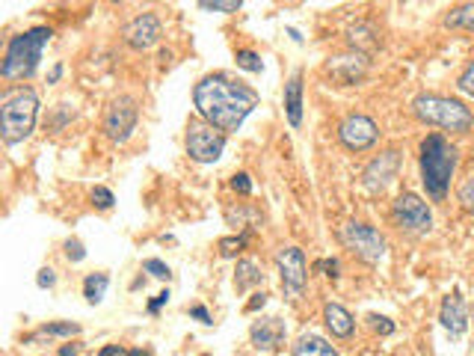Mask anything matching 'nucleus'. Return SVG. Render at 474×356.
<instances>
[{
  "label": "nucleus",
  "mask_w": 474,
  "mask_h": 356,
  "mask_svg": "<svg viewBox=\"0 0 474 356\" xmlns=\"http://www.w3.org/2000/svg\"><path fill=\"white\" fill-rule=\"evenodd\" d=\"M36 285L42 288V291H45V288H54V285H56V270H54V267H42V270L36 273Z\"/></svg>",
  "instance_id": "obj_35"
},
{
  "label": "nucleus",
  "mask_w": 474,
  "mask_h": 356,
  "mask_svg": "<svg viewBox=\"0 0 474 356\" xmlns=\"http://www.w3.org/2000/svg\"><path fill=\"white\" fill-rule=\"evenodd\" d=\"M66 255H69V262H84L86 259V249H84V244L81 241H77V237H69V241H66Z\"/></svg>",
  "instance_id": "obj_32"
},
{
  "label": "nucleus",
  "mask_w": 474,
  "mask_h": 356,
  "mask_svg": "<svg viewBox=\"0 0 474 356\" xmlns=\"http://www.w3.org/2000/svg\"><path fill=\"white\" fill-rule=\"evenodd\" d=\"M81 353V347L77 345H66V347H59V356H77Z\"/></svg>",
  "instance_id": "obj_42"
},
{
  "label": "nucleus",
  "mask_w": 474,
  "mask_h": 356,
  "mask_svg": "<svg viewBox=\"0 0 474 356\" xmlns=\"http://www.w3.org/2000/svg\"><path fill=\"white\" fill-rule=\"evenodd\" d=\"M285 113L291 128L303 125V71H293L291 81L285 84Z\"/></svg>",
  "instance_id": "obj_17"
},
{
  "label": "nucleus",
  "mask_w": 474,
  "mask_h": 356,
  "mask_svg": "<svg viewBox=\"0 0 474 356\" xmlns=\"http://www.w3.org/2000/svg\"><path fill=\"white\" fill-rule=\"evenodd\" d=\"M51 36H54L51 27H30L24 33L12 36L9 45H6V54H4V66H0V77H4L6 84L33 77L45 45L51 42Z\"/></svg>",
  "instance_id": "obj_3"
},
{
  "label": "nucleus",
  "mask_w": 474,
  "mask_h": 356,
  "mask_svg": "<svg viewBox=\"0 0 474 356\" xmlns=\"http://www.w3.org/2000/svg\"><path fill=\"white\" fill-rule=\"evenodd\" d=\"M285 321L279 318H258L252 327H249V339L252 345L264 350V353H276L282 345H285Z\"/></svg>",
  "instance_id": "obj_14"
},
{
  "label": "nucleus",
  "mask_w": 474,
  "mask_h": 356,
  "mask_svg": "<svg viewBox=\"0 0 474 356\" xmlns=\"http://www.w3.org/2000/svg\"><path fill=\"white\" fill-rule=\"evenodd\" d=\"M169 297H172V294H169V288H166V291H161V294H157L154 300L148 303V312H151V315H157V312H161V309L169 303Z\"/></svg>",
  "instance_id": "obj_37"
},
{
  "label": "nucleus",
  "mask_w": 474,
  "mask_h": 356,
  "mask_svg": "<svg viewBox=\"0 0 474 356\" xmlns=\"http://www.w3.org/2000/svg\"><path fill=\"white\" fill-rule=\"evenodd\" d=\"M193 104L208 125H213L223 134H231L258 107V92L223 71H216V74L202 77L193 86Z\"/></svg>",
  "instance_id": "obj_1"
},
{
  "label": "nucleus",
  "mask_w": 474,
  "mask_h": 356,
  "mask_svg": "<svg viewBox=\"0 0 474 356\" xmlns=\"http://www.w3.org/2000/svg\"><path fill=\"white\" fill-rule=\"evenodd\" d=\"M264 306H267V294L258 291V294H252V300L246 303V312H258V309H264Z\"/></svg>",
  "instance_id": "obj_38"
},
{
  "label": "nucleus",
  "mask_w": 474,
  "mask_h": 356,
  "mask_svg": "<svg viewBox=\"0 0 474 356\" xmlns=\"http://www.w3.org/2000/svg\"><path fill=\"white\" fill-rule=\"evenodd\" d=\"M457 199H460V205H463L465 211H474V172L457 187Z\"/></svg>",
  "instance_id": "obj_27"
},
{
  "label": "nucleus",
  "mask_w": 474,
  "mask_h": 356,
  "mask_svg": "<svg viewBox=\"0 0 474 356\" xmlns=\"http://www.w3.org/2000/svg\"><path fill=\"white\" fill-rule=\"evenodd\" d=\"M391 223L409 234H427L433 229V211L418 193H400L391 205Z\"/></svg>",
  "instance_id": "obj_8"
},
{
  "label": "nucleus",
  "mask_w": 474,
  "mask_h": 356,
  "mask_svg": "<svg viewBox=\"0 0 474 356\" xmlns=\"http://www.w3.org/2000/svg\"><path fill=\"white\" fill-rule=\"evenodd\" d=\"M439 321H442V327H445L450 335H463V332L468 330V306H465V300H463L460 291L448 294L445 300H442Z\"/></svg>",
  "instance_id": "obj_15"
},
{
  "label": "nucleus",
  "mask_w": 474,
  "mask_h": 356,
  "mask_svg": "<svg viewBox=\"0 0 474 356\" xmlns=\"http://www.w3.org/2000/svg\"><path fill=\"white\" fill-rule=\"evenodd\" d=\"M231 190H234V193H241V196H249V193H252L249 175H246V172H237V175L231 178Z\"/></svg>",
  "instance_id": "obj_34"
},
{
  "label": "nucleus",
  "mask_w": 474,
  "mask_h": 356,
  "mask_svg": "<svg viewBox=\"0 0 474 356\" xmlns=\"http://www.w3.org/2000/svg\"><path fill=\"white\" fill-rule=\"evenodd\" d=\"M368 71V56L365 54H344V56H335L332 63H329V74L335 77L338 84L350 86V84H359L362 77Z\"/></svg>",
  "instance_id": "obj_16"
},
{
  "label": "nucleus",
  "mask_w": 474,
  "mask_h": 356,
  "mask_svg": "<svg viewBox=\"0 0 474 356\" xmlns=\"http://www.w3.org/2000/svg\"><path fill=\"white\" fill-rule=\"evenodd\" d=\"M39 119V95L33 89H15L4 95V107H0V134L4 143L15 146L27 140L36 128Z\"/></svg>",
  "instance_id": "obj_5"
},
{
  "label": "nucleus",
  "mask_w": 474,
  "mask_h": 356,
  "mask_svg": "<svg viewBox=\"0 0 474 356\" xmlns=\"http://www.w3.org/2000/svg\"><path fill=\"white\" fill-rule=\"evenodd\" d=\"M350 45L356 48V51H373L380 45V39H377V30H373L370 24H356L353 30H350Z\"/></svg>",
  "instance_id": "obj_24"
},
{
  "label": "nucleus",
  "mask_w": 474,
  "mask_h": 356,
  "mask_svg": "<svg viewBox=\"0 0 474 356\" xmlns=\"http://www.w3.org/2000/svg\"><path fill=\"white\" fill-rule=\"evenodd\" d=\"M400 164H403V154L398 149H388L383 152L380 157H373V161L365 167L362 172V184L370 190V193H383L394 178L400 172Z\"/></svg>",
  "instance_id": "obj_12"
},
{
  "label": "nucleus",
  "mask_w": 474,
  "mask_h": 356,
  "mask_svg": "<svg viewBox=\"0 0 474 356\" xmlns=\"http://www.w3.org/2000/svg\"><path fill=\"white\" fill-rule=\"evenodd\" d=\"M143 270H146V273H151L154 280H163V282H169V280H172V270H169V264H163L161 259H146V262H143Z\"/></svg>",
  "instance_id": "obj_29"
},
{
  "label": "nucleus",
  "mask_w": 474,
  "mask_h": 356,
  "mask_svg": "<svg viewBox=\"0 0 474 356\" xmlns=\"http://www.w3.org/2000/svg\"><path fill=\"white\" fill-rule=\"evenodd\" d=\"M457 89L463 92V95H468V98H474V59L463 69V74L457 77Z\"/></svg>",
  "instance_id": "obj_31"
},
{
  "label": "nucleus",
  "mask_w": 474,
  "mask_h": 356,
  "mask_svg": "<svg viewBox=\"0 0 474 356\" xmlns=\"http://www.w3.org/2000/svg\"><path fill=\"white\" fill-rule=\"evenodd\" d=\"M460 152L448 137L427 134L418 149V167H421V184L433 202H442L450 190V178L457 172Z\"/></svg>",
  "instance_id": "obj_2"
},
{
  "label": "nucleus",
  "mask_w": 474,
  "mask_h": 356,
  "mask_svg": "<svg viewBox=\"0 0 474 356\" xmlns=\"http://www.w3.org/2000/svg\"><path fill=\"white\" fill-rule=\"evenodd\" d=\"M323 321H326V327H329V332L335 335V339H350V335L356 332L353 315L341 303H326L323 306Z\"/></svg>",
  "instance_id": "obj_18"
},
{
  "label": "nucleus",
  "mask_w": 474,
  "mask_h": 356,
  "mask_svg": "<svg viewBox=\"0 0 474 356\" xmlns=\"http://www.w3.org/2000/svg\"><path fill=\"white\" fill-rule=\"evenodd\" d=\"M314 270H326V276L329 280H338V270H341V264H338V259H321L318 264H314Z\"/></svg>",
  "instance_id": "obj_36"
},
{
  "label": "nucleus",
  "mask_w": 474,
  "mask_h": 356,
  "mask_svg": "<svg viewBox=\"0 0 474 356\" xmlns=\"http://www.w3.org/2000/svg\"><path fill=\"white\" fill-rule=\"evenodd\" d=\"M184 146L196 164H216L226 152V134L216 131L213 125H208L205 119H190Z\"/></svg>",
  "instance_id": "obj_7"
},
{
  "label": "nucleus",
  "mask_w": 474,
  "mask_h": 356,
  "mask_svg": "<svg viewBox=\"0 0 474 356\" xmlns=\"http://www.w3.org/2000/svg\"><path fill=\"white\" fill-rule=\"evenodd\" d=\"M89 199H92V205H95L98 211H110V208H113V202H116V196H113L107 187H92Z\"/></svg>",
  "instance_id": "obj_28"
},
{
  "label": "nucleus",
  "mask_w": 474,
  "mask_h": 356,
  "mask_svg": "<svg viewBox=\"0 0 474 356\" xmlns=\"http://www.w3.org/2000/svg\"><path fill=\"white\" fill-rule=\"evenodd\" d=\"M338 140L350 152H368L373 143L380 140V128L370 116L350 113V116L341 119V125H338Z\"/></svg>",
  "instance_id": "obj_11"
},
{
  "label": "nucleus",
  "mask_w": 474,
  "mask_h": 356,
  "mask_svg": "<svg viewBox=\"0 0 474 356\" xmlns=\"http://www.w3.org/2000/svg\"><path fill=\"white\" fill-rule=\"evenodd\" d=\"M237 66H241L243 71H252V74H258L261 69H264V63H261V56L258 54H255V51H249V48H241V51H237Z\"/></svg>",
  "instance_id": "obj_26"
},
{
  "label": "nucleus",
  "mask_w": 474,
  "mask_h": 356,
  "mask_svg": "<svg viewBox=\"0 0 474 356\" xmlns=\"http://www.w3.org/2000/svg\"><path fill=\"white\" fill-rule=\"evenodd\" d=\"M368 321H370V330L380 332V335H391V332H394V324H391L388 318H383V315H370Z\"/></svg>",
  "instance_id": "obj_33"
},
{
  "label": "nucleus",
  "mask_w": 474,
  "mask_h": 356,
  "mask_svg": "<svg viewBox=\"0 0 474 356\" xmlns=\"http://www.w3.org/2000/svg\"><path fill=\"white\" fill-rule=\"evenodd\" d=\"M338 241L356 255V259H362L365 264H377L383 255H385V237L380 229H373L368 223H344L338 229Z\"/></svg>",
  "instance_id": "obj_6"
},
{
  "label": "nucleus",
  "mask_w": 474,
  "mask_h": 356,
  "mask_svg": "<svg viewBox=\"0 0 474 356\" xmlns=\"http://www.w3.org/2000/svg\"><path fill=\"white\" fill-rule=\"evenodd\" d=\"M199 9H205V12H237L241 9V0H202Z\"/></svg>",
  "instance_id": "obj_30"
},
{
  "label": "nucleus",
  "mask_w": 474,
  "mask_h": 356,
  "mask_svg": "<svg viewBox=\"0 0 474 356\" xmlns=\"http://www.w3.org/2000/svg\"><path fill=\"white\" fill-rule=\"evenodd\" d=\"M81 332V324L71 321H59V324H45L39 327L33 335H27V342H39V339H71V335Z\"/></svg>",
  "instance_id": "obj_21"
},
{
  "label": "nucleus",
  "mask_w": 474,
  "mask_h": 356,
  "mask_svg": "<svg viewBox=\"0 0 474 356\" xmlns=\"http://www.w3.org/2000/svg\"><path fill=\"white\" fill-rule=\"evenodd\" d=\"M161 36H163V27H161V18H157L154 12L136 15V18H131V21L122 27L125 45L133 48V51H148V48H154L157 42H161Z\"/></svg>",
  "instance_id": "obj_13"
},
{
  "label": "nucleus",
  "mask_w": 474,
  "mask_h": 356,
  "mask_svg": "<svg viewBox=\"0 0 474 356\" xmlns=\"http://www.w3.org/2000/svg\"><path fill=\"white\" fill-rule=\"evenodd\" d=\"M445 27L474 33V4H463V6H457V9H450V12L445 15Z\"/></svg>",
  "instance_id": "obj_22"
},
{
  "label": "nucleus",
  "mask_w": 474,
  "mask_h": 356,
  "mask_svg": "<svg viewBox=\"0 0 474 356\" xmlns=\"http://www.w3.org/2000/svg\"><path fill=\"white\" fill-rule=\"evenodd\" d=\"M131 350H125L122 345H107V347H101L98 350V356H128Z\"/></svg>",
  "instance_id": "obj_39"
},
{
  "label": "nucleus",
  "mask_w": 474,
  "mask_h": 356,
  "mask_svg": "<svg viewBox=\"0 0 474 356\" xmlns=\"http://www.w3.org/2000/svg\"><path fill=\"white\" fill-rule=\"evenodd\" d=\"M291 356H338V350H335L323 335H314V332H303L300 339L293 342L291 347Z\"/></svg>",
  "instance_id": "obj_19"
},
{
  "label": "nucleus",
  "mask_w": 474,
  "mask_h": 356,
  "mask_svg": "<svg viewBox=\"0 0 474 356\" xmlns=\"http://www.w3.org/2000/svg\"><path fill=\"white\" fill-rule=\"evenodd\" d=\"M276 267H279V280L285 288L288 300H300L306 282H308V267H306V255L300 247H285L276 255Z\"/></svg>",
  "instance_id": "obj_10"
},
{
  "label": "nucleus",
  "mask_w": 474,
  "mask_h": 356,
  "mask_svg": "<svg viewBox=\"0 0 474 356\" xmlns=\"http://www.w3.org/2000/svg\"><path fill=\"white\" fill-rule=\"evenodd\" d=\"M246 244H249V234H231V237H220V244H216V247H220L223 259H234V255L241 252Z\"/></svg>",
  "instance_id": "obj_25"
},
{
  "label": "nucleus",
  "mask_w": 474,
  "mask_h": 356,
  "mask_svg": "<svg viewBox=\"0 0 474 356\" xmlns=\"http://www.w3.org/2000/svg\"><path fill=\"white\" fill-rule=\"evenodd\" d=\"M412 113L418 122L450 134H468L474 125V113L460 98H448V95H418L412 102Z\"/></svg>",
  "instance_id": "obj_4"
},
{
  "label": "nucleus",
  "mask_w": 474,
  "mask_h": 356,
  "mask_svg": "<svg viewBox=\"0 0 474 356\" xmlns=\"http://www.w3.org/2000/svg\"><path fill=\"white\" fill-rule=\"evenodd\" d=\"M264 282V273H261V267L255 264L252 259H241L237 262V267H234V288L237 291H249V288H255V285H261Z\"/></svg>",
  "instance_id": "obj_20"
},
{
  "label": "nucleus",
  "mask_w": 474,
  "mask_h": 356,
  "mask_svg": "<svg viewBox=\"0 0 474 356\" xmlns=\"http://www.w3.org/2000/svg\"><path fill=\"white\" fill-rule=\"evenodd\" d=\"M190 315H193L196 321H202V324H213V318L208 315V309H205V306H193V309H190Z\"/></svg>",
  "instance_id": "obj_40"
},
{
  "label": "nucleus",
  "mask_w": 474,
  "mask_h": 356,
  "mask_svg": "<svg viewBox=\"0 0 474 356\" xmlns=\"http://www.w3.org/2000/svg\"><path fill=\"white\" fill-rule=\"evenodd\" d=\"M128 356H148V353H146V350H131Z\"/></svg>",
  "instance_id": "obj_43"
},
{
  "label": "nucleus",
  "mask_w": 474,
  "mask_h": 356,
  "mask_svg": "<svg viewBox=\"0 0 474 356\" xmlns=\"http://www.w3.org/2000/svg\"><path fill=\"white\" fill-rule=\"evenodd\" d=\"M136 119H140V107H136V98L131 95H118L110 102L104 113V131L113 143H128L133 131H136Z\"/></svg>",
  "instance_id": "obj_9"
},
{
  "label": "nucleus",
  "mask_w": 474,
  "mask_h": 356,
  "mask_svg": "<svg viewBox=\"0 0 474 356\" xmlns=\"http://www.w3.org/2000/svg\"><path fill=\"white\" fill-rule=\"evenodd\" d=\"M59 77H63V66H54V69L48 71V84H56Z\"/></svg>",
  "instance_id": "obj_41"
},
{
  "label": "nucleus",
  "mask_w": 474,
  "mask_h": 356,
  "mask_svg": "<svg viewBox=\"0 0 474 356\" xmlns=\"http://www.w3.org/2000/svg\"><path fill=\"white\" fill-rule=\"evenodd\" d=\"M107 285H110V276L107 273H89L86 280H84V297H86V303H101L104 300V294H107Z\"/></svg>",
  "instance_id": "obj_23"
}]
</instances>
